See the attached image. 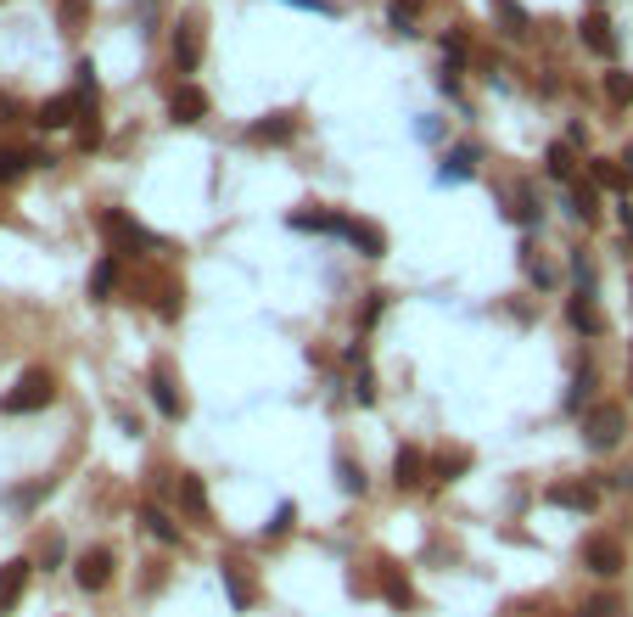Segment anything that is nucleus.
I'll return each instance as SVG.
<instances>
[{
	"label": "nucleus",
	"instance_id": "1",
	"mask_svg": "<svg viewBox=\"0 0 633 617\" xmlns=\"http://www.w3.org/2000/svg\"><path fill=\"white\" fill-rule=\"evenodd\" d=\"M51 399H57V376L51 371H23L17 388L0 399V410H6V416H34V410H45Z\"/></svg>",
	"mask_w": 633,
	"mask_h": 617
},
{
	"label": "nucleus",
	"instance_id": "2",
	"mask_svg": "<svg viewBox=\"0 0 633 617\" xmlns=\"http://www.w3.org/2000/svg\"><path fill=\"white\" fill-rule=\"evenodd\" d=\"M101 236L113 242V253H157V236L146 225H135L129 214H118V208H107L101 214Z\"/></svg>",
	"mask_w": 633,
	"mask_h": 617
},
{
	"label": "nucleus",
	"instance_id": "3",
	"mask_svg": "<svg viewBox=\"0 0 633 617\" xmlns=\"http://www.w3.org/2000/svg\"><path fill=\"white\" fill-rule=\"evenodd\" d=\"M622 432H628V410H622V404H594L589 416H583V438H589V449H617Z\"/></svg>",
	"mask_w": 633,
	"mask_h": 617
},
{
	"label": "nucleus",
	"instance_id": "4",
	"mask_svg": "<svg viewBox=\"0 0 633 617\" xmlns=\"http://www.w3.org/2000/svg\"><path fill=\"white\" fill-rule=\"evenodd\" d=\"M549 505L572 511V517H589V511H600V488L583 483V477H566V483H549Z\"/></svg>",
	"mask_w": 633,
	"mask_h": 617
},
{
	"label": "nucleus",
	"instance_id": "5",
	"mask_svg": "<svg viewBox=\"0 0 633 617\" xmlns=\"http://www.w3.org/2000/svg\"><path fill=\"white\" fill-rule=\"evenodd\" d=\"M73 578H79V589H85V595H101V589L113 584V550H107V545L85 550V556L73 561Z\"/></svg>",
	"mask_w": 633,
	"mask_h": 617
},
{
	"label": "nucleus",
	"instance_id": "6",
	"mask_svg": "<svg viewBox=\"0 0 633 617\" xmlns=\"http://www.w3.org/2000/svg\"><path fill=\"white\" fill-rule=\"evenodd\" d=\"M583 567H589V573H600V578H617L622 567H628V556H622V545H617V539L594 533L589 545H583Z\"/></svg>",
	"mask_w": 633,
	"mask_h": 617
},
{
	"label": "nucleus",
	"instance_id": "7",
	"mask_svg": "<svg viewBox=\"0 0 633 617\" xmlns=\"http://www.w3.org/2000/svg\"><path fill=\"white\" fill-rule=\"evenodd\" d=\"M85 107H90L85 96H51L40 113H34V124H40V130H68V124L85 118Z\"/></svg>",
	"mask_w": 633,
	"mask_h": 617
},
{
	"label": "nucleus",
	"instance_id": "8",
	"mask_svg": "<svg viewBox=\"0 0 633 617\" xmlns=\"http://www.w3.org/2000/svg\"><path fill=\"white\" fill-rule=\"evenodd\" d=\"M219 578H225L230 606H236V612H253L258 606V584L247 578V567H241V561H219Z\"/></svg>",
	"mask_w": 633,
	"mask_h": 617
},
{
	"label": "nucleus",
	"instance_id": "9",
	"mask_svg": "<svg viewBox=\"0 0 633 617\" xmlns=\"http://www.w3.org/2000/svg\"><path fill=\"white\" fill-rule=\"evenodd\" d=\"M169 45H174V62H180V73H191L202 62V23H197V17H180Z\"/></svg>",
	"mask_w": 633,
	"mask_h": 617
},
{
	"label": "nucleus",
	"instance_id": "10",
	"mask_svg": "<svg viewBox=\"0 0 633 617\" xmlns=\"http://www.w3.org/2000/svg\"><path fill=\"white\" fill-rule=\"evenodd\" d=\"M421 483H426V455L415 444H404L393 455V488L404 494V488H421Z\"/></svg>",
	"mask_w": 633,
	"mask_h": 617
},
{
	"label": "nucleus",
	"instance_id": "11",
	"mask_svg": "<svg viewBox=\"0 0 633 617\" xmlns=\"http://www.w3.org/2000/svg\"><path fill=\"white\" fill-rule=\"evenodd\" d=\"M169 118L174 124H202V118H208V96H202L197 85H180L169 96Z\"/></svg>",
	"mask_w": 633,
	"mask_h": 617
},
{
	"label": "nucleus",
	"instance_id": "12",
	"mask_svg": "<svg viewBox=\"0 0 633 617\" xmlns=\"http://www.w3.org/2000/svg\"><path fill=\"white\" fill-rule=\"evenodd\" d=\"M152 404L163 410L169 421H180L185 416V399L174 393V376H169V365H152Z\"/></svg>",
	"mask_w": 633,
	"mask_h": 617
},
{
	"label": "nucleus",
	"instance_id": "13",
	"mask_svg": "<svg viewBox=\"0 0 633 617\" xmlns=\"http://www.w3.org/2000/svg\"><path fill=\"white\" fill-rule=\"evenodd\" d=\"M29 561H6V567H0V612H12L17 601H23V589H29Z\"/></svg>",
	"mask_w": 633,
	"mask_h": 617
},
{
	"label": "nucleus",
	"instance_id": "14",
	"mask_svg": "<svg viewBox=\"0 0 633 617\" xmlns=\"http://www.w3.org/2000/svg\"><path fill=\"white\" fill-rule=\"evenodd\" d=\"M577 34H583V45H589L594 57H617V34H611V23H605L600 12L583 17V29H577Z\"/></svg>",
	"mask_w": 633,
	"mask_h": 617
},
{
	"label": "nucleus",
	"instance_id": "15",
	"mask_svg": "<svg viewBox=\"0 0 633 617\" xmlns=\"http://www.w3.org/2000/svg\"><path fill=\"white\" fill-rule=\"evenodd\" d=\"M292 135H297V118L292 113H269V118H258L253 130H247V141H258V146L275 141V146H281V141H292Z\"/></svg>",
	"mask_w": 633,
	"mask_h": 617
},
{
	"label": "nucleus",
	"instance_id": "16",
	"mask_svg": "<svg viewBox=\"0 0 633 617\" xmlns=\"http://www.w3.org/2000/svg\"><path fill=\"white\" fill-rule=\"evenodd\" d=\"M342 236H348V242L365 253V259H381V253H387V236H381L376 225H365V219H348V230H342Z\"/></svg>",
	"mask_w": 633,
	"mask_h": 617
},
{
	"label": "nucleus",
	"instance_id": "17",
	"mask_svg": "<svg viewBox=\"0 0 633 617\" xmlns=\"http://www.w3.org/2000/svg\"><path fill=\"white\" fill-rule=\"evenodd\" d=\"M566 320H572L577 331H589V337H600V331H605V315L594 309V298H583V292H577V298L566 303Z\"/></svg>",
	"mask_w": 633,
	"mask_h": 617
},
{
	"label": "nucleus",
	"instance_id": "18",
	"mask_svg": "<svg viewBox=\"0 0 633 617\" xmlns=\"http://www.w3.org/2000/svg\"><path fill=\"white\" fill-rule=\"evenodd\" d=\"M141 522H146V533H152L157 545H180V528L169 522V511H163V505L146 500V505H141Z\"/></svg>",
	"mask_w": 633,
	"mask_h": 617
},
{
	"label": "nucleus",
	"instance_id": "19",
	"mask_svg": "<svg viewBox=\"0 0 633 617\" xmlns=\"http://www.w3.org/2000/svg\"><path fill=\"white\" fill-rule=\"evenodd\" d=\"M381 595H387L393 606H409V601H415V589H409L404 573H398V561H381Z\"/></svg>",
	"mask_w": 633,
	"mask_h": 617
},
{
	"label": "nucleus",
	"instance_id": "20",
	"mask_svg": "<svg viewBox=\"0 0 633 617\" xmlns=\"http://www.w3.org/2000/svg\"><path fill=\"white\" fill-rule=\"evenodd\" d=\"M180 505H185V511H191L197 522H208V488H202V477L180 472Z\"/></svg>",
	"mask_w": 633,
	"mask_h": 617
},
{
	"label": "nucleus",
	"instance_id": "21",
	"mask_svg": "<svg viewBox=\"0 0 633 617\" xmlns=\"http://www.w3.org/2000/svg\"><path fill=\"white\" fill-rule=\"evenodd\" d=\"M589 180H594L600 191H628V186H633V174H622L611 158H594V163H589Z\"/></svg>",
	"mask_w": 633,
	"mask_h": 617
},
{
	"label": "nucleus",
	"instance_id": "22",
	"mask_svg": "<svg viewBox=\"0 0 633 617\" xmlns=\"http://www.w3.org/2000/svg\"><path fill=\"white\" fill-rule=\"evenodd\" d=\"M572 214L583 219V225L600 214V186H594V180H577V186H572Z\"/></svg>",
	"mask_w": 633,
	"mask_h": 617
},
{
	"label": "nucleus",
	"instance_id": "23",
	"mask_svg": "<svg viewBox=\"0 0 633 617\" xmlns=\"http://www.w3.org/2000/svg\"><path fill=\"white\" fill-rule=\"evenodd\" d=\"M57 23L62 34H79L90 23V0H57Z\"/></svg>",
	"mask_w": 633,
	"mask_h": 617
},
{
	"label": "nucleus",
	"instance_id": "24",
	"mask_svg": "<svg viewBox=\"0 0 633 617\" xmlns=\"http://www.w3.org/2000/svg\"><path fill=\"white\" fill-rule=\"evenodd\" d=\"M465 466H471V455H465V449H443V455L432 460V477H437V483H454Z\"/></svg>",
	"mask_w": 633,
	"mask_h": 617
},
{
	"label": "nucleus",
	"instance_id": "25",
	"mask_svg": "<svg viewBox=\"0 0 633 617\" xmlns=\"http://www.w3.org/2000/svg\"><path fill=\"white\" fill-rule=\"evenodd\" d=\"M544 169L555 174V180H572V174H577V163H572V141H555V146H549V152H544Z\"/></svg>",
	"mask_w": 633,
	"mask_h": 617
},
{
	"label": "nucleus",
	"instance_id": "26",
	"mask_svg": "<svg viewBox=\"0 0 633 617\" xmlns=\"http://www.w3.org/2000/svg\"><path fill=\"white\" fill-rule=\"evenodd\" d=\"M493 17L505 23V34H510V40H521V34H527V12H521L516 0H493Z\"/></svg>",
	"mask_w": 633,
	"mask_h": 617
},
{
	"label": "nucleus",
	"instance_id": "27",
	"mask_svg": "<svg viewBox=\"0 0 633 617\" xmlns=\"http://www.w3.org/2000/svg\"><path fill=\"white\" fill-rule=\"evenodd\" d=\"M605 96H611V107H628V101H633V73L628 68H611V73H605Z\"/></svg>",
	"mask_w": 633,
	"mask_h": 617
},
{
	"label": "nucleus",
	"instance_id": "28",
	"mask_svg": "<svg viewBox=\"0 0 633 617\" xmlns=\"http://www.w3.org/2000/svg\"><path fill=\"white\" fill-rule=\"evenodd\" d=\"M113 281H118V264H113V259H101V264H96V275H90V298L107 303V298H113Z\"/></svg>",
	"mask_w": 633,
	"mask_h": 617
},
{
	"label": "nucleus",
	"instance_id": "29",
	"mask_svg": "<svg viewBox=\"0 0 633 617\" xmlns=\"http://www.w3.org/2000/svg\"><path fill=\"white\" fill-rule=\"evenodd\" d=\"M73 141H79V152H96V146L107 141V130H101V118H96V113H85V118H79V130H73Z\"/></svg>",
	"mask_w": 633,
	"mask_h": 617
},
{
	"label": "nucleus",
	"instance_id": "30",
	"mask_svg": "<svg viewBox=\"0 0 633 617\" xmlns=\"http://www.w3.org/2000/svg\"><path fill=\"white\" fill-rule=\"evenodd\" d=\"M29 163H34V152H6V146H0V186H12Z\"/></svg>",
	"mask_w": 633,
	"mask_h": 617
},
{
	"label": "nucleus",
	"instance_id": "31",
	"mask_svg": "<svg viewBox=\"0 0 633 617\" xmlns=\"http://www.w3.org/2000/svg\"><path fill=\"white\" fill-rule=\"evenodd\" d=\"M337 483H342V494H365V472L348 455H337Z\"/></svg>",
	"mask_w": 633,
	"mask_h": 617
},
{
	"label": "nucleus",
	"instance_id": "32",
	"mask_svg": "<svg viewBox=\"0 0 633 617\" xmlns=\"http://www.w3.org/2000/svg\"><path fill=\"white\" fill-rule=\"evenodd\" d=\"M583 617H628V601H617V595H594V601L583 606Z\"/></svg>",
	"mask_w": 633,
	"mask_h": 617
},
{
	"label": "nucleus",
	"instance_id": "33",
	"mask_svg": "<svg viewBox=\"0 0 633 617\" xmlns=\"http://www.w3.org/2000/svg\"><path fill=\"white\" fill-rule=\"evenodd\" d=\"M292 522H297V505H281V511H275V522H269V539H281V533H292Z\"/></svg>",
	"mask_w": 633,
	"mask_h": 617
},
{
	"label": "nucleus",
	"instance_id": "34",
	"mask_svg": "<svg viewBox=\"0 0 633 617\" xmlns=\"http://www.w3.org/2000/svg\"><path fill=\"white\" fill-rule=\"evenodd\" d=\"M516 219H527V225L538 219V208H533V191H527V186H516Z\"/></svg>",
	"mask_w": 633,
	"mask_h": 617
},
{
	"label": "nucleus",
	"instance_id": "35",
	"mask_svg": "<svg viewBox=\"0 0 633 617\" xmlns=\"http://www.w3.org/2000/svg\"><path fill=\"white\" fill-rule=\"evenodd\" d=\"M583 399H589V371L572 382V410H583Z\"/></svg>",
	"mask_w": 633,
	"mask_h": 617
},
{
	"label": "nucleus",
	"instance_id": "36",
	"mask_svg": "<svg viewBox=\"0 0 633 617\" xmlns=\"http://www.w3.org/2000/svg\"><path fill=\"white\" fill-rule=\"evenodd\" d=\"M292 6H309V12H325V17H337V0H292Z\"/></svg>",
	"mask_w": 633,
	"mask_h": 617
},
{
	"label": "nucleus",
	"instance_id": "37",
	"mask_svg": "<svg viewBox=\"0 0 633 617\" xmlns=\"http://www.w3.org/2000/svg\"><path fill=\"white\" fill-rule=\"evenodd\" d=\"M12 118H23V107L12 96H0V124H12Z\"/></svg>",
	"mask_w": 633,
	"mask_h": 617
},
{
	"label": "nucleus",
	"instance_id": "38",
	"mask_svg": "<svg viewBox=\"0 0 633 617\" xmlns=\"http://www.w3.org/2000/svg\"><path fill=\"white\" fill-rule=\"evenodd\" d=\"M443 51H449V62H460L465 57V40H460V34H449V40H443Z\"/></svg>",
	"mask_w": 633,
	"mask_h": 617
}]
</instances>
